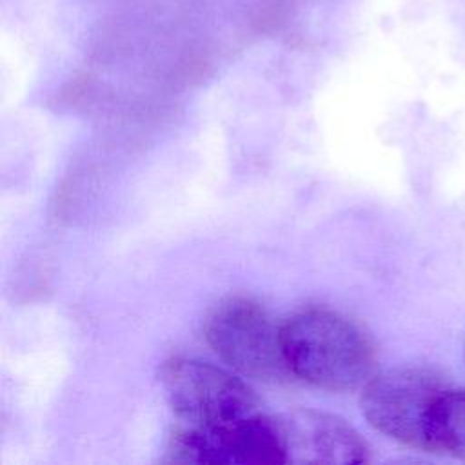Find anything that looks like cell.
Here are the masks:
<instances>
[{
  "label": "cell",
  "instance_id": "6da1fadb",
  "mask_svg": "<svg viewBox=\"0 0 465 465\" xmlns=\"http://www.w3.org/2000/svg\"><path fill=\"white\" fill-rule=\"evenodd\" d=\"M282 349L292 376L334 392H347L374 376L376 349L360 325L327 309H307L282 327Z\"/></svg>",
  "mask_w": 465,
  "mask_h": 465
},
{
  "label": "cell",
  "instance_id": "7a4b0ae2",
  "mask_svg": "<svg viewBox=\"0 0 465 465\" xmlns=\"http://www.w3.org/2000/svg\"><path fill=\"white\" fill-rule=\"evenodd\" d=\"M450 383L427 367H394L374 374L361 392V412L387 438L427 450L436 401Z\"/></svg>",
  "mask_w": 465,
  "mask_h": 465
},
{
  "label": "cell",
  "instance_id": "3957f363",
  "mask_svg": "<svg viewBox=\"0 0 465 465\" xmlns=\"http://www.w3.org/2000/svg\"><path fill=\"white\" fill-rule=\"evenodd\" d=\"M205 338L227 365L245 376L282 381L291 374L280 327L247 298L234 296L220 302L205 322Z\"/></svg>",
  "mask_w": 465,
  "mask_h": 465
},
{
  "label": "cell",
  "instance_id": "277c9868",
  "mask_svg": "<svg viewBox=\"0 0 465 465\" xmlns=\"http://www.w3.org/2000/svg\"><path fill=\"white\" fill-rule=\"evenodd\" d=\"M160 383L171 409L189 425H216L258 414L251 387L205 361L173 358L162 365Z\"/></svg>",
  "mask_w": 465,
  "mask_h": 465
},
{
  "label": "cell",
  "instance_id": "5b68a950",
  "mask_svg": "<svg viewBox=\"0 0 465 465\" xmlns=\"http://www.w3.org/2000/svg\"><path fill=\"white\" fill-rule=\"evenodd\" d=\"M169 460L182 463H282L272 416L252 414L216 425H189L171 438Z\"/></svg>",
  "mask_w": 465,
  "mask_h": 465
},
{
  "label": "cell",
  "instance_id": "8992f818",
  "mask_svg": "<svg viewBox=\"0 0 465 465\" xmlns=\"http://www.w3.org/2000/svg\"><path fill=\"white\" fill-rule=\"evenodd\" d=\"M282 463H363L369 447L345 420L311 409L272 416Z\"/></svg>",
  "mask_w": 465,
  "mask_h": 465
},
{
  "label": "cell",
  "instance_id": "52a82bcc",
  "mask_svg": "<svg viewBox=\"0 0 465 465\" xmlns=\"http://www.w3.org/2000/svg\"><path fill=\"white\" fill-rule=\"evenodd\" d=\"M427 450L465 461V389L449 385L436 401L427 429Z\"/></svg>",
  "mask_w": 465,
  "mask_h": 465
}]
</instances>
